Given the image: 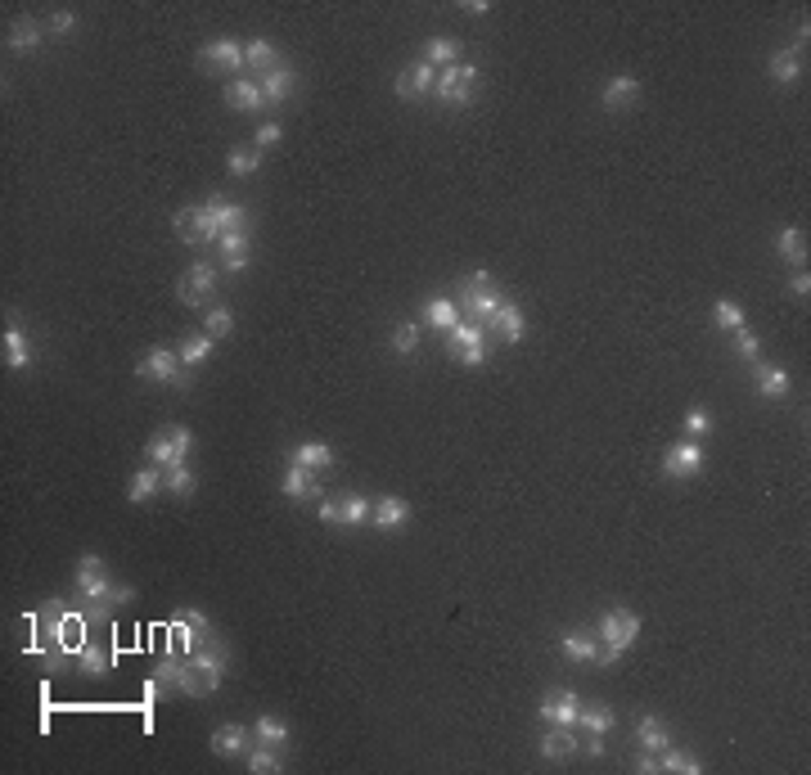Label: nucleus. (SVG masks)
Returning a JSON list of instances; mask_svg holds the SVG:
<instances>
[{
	"label": "nucleus",
	"instance_id": "nucleus-38",
	"mask_svg": "<svg viewBox=\"0 0 811 775\" xmlns=\"http://www.w3.org/2000/svg\"><path fill=\"white\" fill-rule=\"evenodd\" d=\"M275 63H280V54H275V45H271L266 36H257V41L244 45V68H262V72H266V68H275Z\"/></svg>",
	"mask_w": 811,
	"mask_h": 775
},
{
	"label": "nucleus",
	"instance_id": "nucleus-35",
	"mask_svg": "<svg viewBox=\"0 0 811 775\" xmlns=\"http://www.w3.org/2000/svg\"><path fill=\"white\" fill-rule=\"evenodd\" d=\"M212 348H217V339H208V334H190V339H181L176 357H181V366H203V361L212 357Z\"/></svg>",
	"mask_w": 811,
	"mask_h": 775
},
{
	"label": "nucleus",
	"instance_id": "nucleus-7",
	"mask_svg": "<svg viewBox=\"0 0 811 775\" xmlns=\"http://www.w3.org/2000/svg\"><path fill=\"white\" fill-rule=\"evenodd\" d=\"M154 677L167 686V690H176V695H190V699H203V690H199V677H194V668H190V658L185 654H167V658H158L154 663Z\"/></svg>",
	"mask_w": 811,
	"mask_h": 775
},
{
	"label": "nucleus",
	"instance_id": "nucleus-36",
	"mask_svg": "<svg viewBox=\"0 0 811 775\" xmlns=\"http://www.w3.org/2000/svg\"><path fill=\"white\" fill-rule=\"evenodd\" d=\"M294 460H298L303 469H330V464H334V451H330L325 442H298V446H294Z\"/></svg>",
	"mask_w": 811,
	"mask_h": 775
},
{
	"label": "nucleus",
	"instance_id": "nucleus-6",
	"mask_svg": "<svg viewBox=\"0 0 811 775\" xmlns=\"http://www.w3.org/2000/svg\"><path fill=\"white\" fill-rule=\"evenodd\" d=\"M217 285H221L217 266H212V262H194V266L181 275V285H176V298H181L185 307H203V303L217 294Z\"/></svg>",
	"mask_w": 811,
	"mask_h": 775
},
{
	"label": "nucleus",
	"instance_id": "nucleus-43",
	"mask_svg": "<svg viewBox=\"0 0 811 775\" xmlns=\"http://www.w3.org/2000/svg\"><path fill=\"white\" fill-rule=\"evenodd\" d=\"M713 325L717 330H744V307L731 303V298H717L713 303Z\"/></svg>",
	"mask_w": 811,
	"mask_h": 775
},
{
	"label": "nucleus",
	"instance_id": "nucleus-9",
	"mask_svg": "<svg viewBox=\"0 0 811 775\" xmlns=\"http://www.w3.org/2000/svg\"><path fill=\"white\" fill-rule=\"evenodd\" d=\"M536 717L545 722V726H577V717H582V699H577V690H555V695H545L541 699V708H536Z\"/></svg>",
	"mask_w": 811,
	"mask_h": 775
},
{
	"label": "nucleus",
	"instance_id": "nucleus-53",
	"mask_svg": "<svg viewBox=\"0 0 811 775\" xmlns=\"http://www.w3.org/2000/svg\"><path fill=\"white\" fill-rule=\"evenodd\" d=\"M172 226H176V235H181V239H185V244H190V239H194V208H181V212H176V221H172Z\"/></svg>",
	"mask_w": 811,
	"mask_h": 775
},
{
	"label": "nucleus",
	"instance_id": "nucleus-13",
	"mask_svg": "<svg viewBox=\"0 0 811 775\" xmlns=\"http://www.w3.org/2000/svg\"><path fill=\"white\" fill-rule=\"evenodd\" d=\"M433 86H437V68L433 63H410V72L397 77V95L402 99H424V95H433Z\"/></svg>",
	"mask_w": 811,
	"mask_h": 775
},
{
	"label": "nucleus",
	"instance_id": "nucleus-19",
	"mask_svg": "<svg viewBox=\"0 0 811 775\" xmlns=\"http://www.w3.org/2000/svg\"><path fill=\"white\" fill-rule=\"evenodd\" d=\"M208 749H212L217 758H239V753H248V731H244V726H235V722H226V726H217V731H212Z\"/></svg>",
	"mask_w": 811,
	"mask_h": 775
},
{
	"label": "nucleus",
	"instance_id": "nucleus-31",
	"mask_svg": "<svg viewBox=\"0 0 811 775\" xmlns=\"http://www.w3.org/2000/svg\"><path fill=\"white\" fill-rule=\"evenodd\" d=\"M253 735H257V744L289 749V722H284V717H275V713H262V717H257V726H253Z\"/></svg>",
	"mask_w": 811,
	"mask_h": 775
},
{
	"label": "nucleus",
	"instance_id": "nucleus-22",
	"mask_svg": "<svg viewBox=\"0 0 811 775\" xmlns=\"http://www.w3.org/2000/svg\"><path fill=\"white\" fill-rule=\"evenodd\" d=\"M208 636H217V631H203V627H194L185 613H176V618H172V649H176V654H185V658H190V654H194V649H199Z\"/></svg>",
	"mask_w": 811,
	"mask_h": 775
},
{
	"label": "nucleus",
	"instance_id": "nucleus-46",
	"mask_svg": "<svg viewBox=\"0 0 811 775\" xmlns=\"http://www.w3.org/2000/svg\"><path fill=\"white\" fill-rule=\"evenodd\" d=\"M203 334H208V339H230V334H235L230 307H212V312L203 316Z\"/></svg>",
	"mask_w": 811,
	"mask_h": 775
},
{
	"label": "nucleus",
	"instance_id": "nucleus-15",
	"mask_svg": "<svg viewBox=\"0 0 811 775\" xmlns=\"http://www.w3.org/2000/svg\"><path fill=\"white\" fill-rule=\"evenodd\" d=\"M226 108H235V113H257V108H266V99H262V86H257L253 77H239V81H230V86H226Z\"/></svg>",
	"mask_w": 811,
	"mask_h": 775
},
{
	"label": "nucleus",
	"instance_id": "nucleus-21",
	"mask_svg": "<svg viewBox=\"0 0 811 775\" xmlns=\"http://www.w3.org/2000/svg\"><path fill=\"white\" fill-rule=\"evenodd\" d=\"M41 41H45V27L32 23V18H18V23H9V32H5V50H14V54H27V50H36Z\"/></svg>",
	"mask_w": 811,
	"mask_h": 775
},
{
	"label": "nucleus",
	"instance_id": "nucleus-40",
	"mask_svg": "<svg viewBox=\"0 0 811 775\" xmlns=\"http://www.w3.org/2000/svg\"><path fill=\"white\" fill-rule=\"evenodd\" d=\"M446 339H451V348H455V352H464V348H487V330H482L478 321H460Z\"/></svg>",
	"mask_w": 811,
	"mask_h": 775
},
{
	"label": "nucleus",
	"instance_id": "nucleus-24",
	"mask_svg": "<svg viewBox=\"0 0 811 775\" xmlns=\"http://www.w3.org/2000/svg\"><path fill=\"white\" fill-rule=\"evenodd\" d=\"M203 63H221V68L239 72V68H244V45H239V41H230V36L208 41V45H203Z\"/></svg>",
	"mask_w": 811,
	"mask_h": 775
},
{
	"label": "nucleus",
	"instance_id": "nucleus-47",
	"mask_svg": "<svg viewBox=\"0 0 811 775\" xmlns=\"http://www.w3.org/2000/svg\"><path fill=\"white\" fill-rule=\"evenodd\" d=\"M226 167H230V176H253V172H262V154L257 149H230Z\"/></svg>",
	"mask_w": 811,
	"mask_h": 775
},
{
	"label": "nucleus",
	"instance_id": "nucleus-48",
	"mask_svg": "<svg viewBox=\"0 0 811 775\" xmlns=\"http://www.w3.org/2000/svg\"><path fill=\"white\" fill-rule=\"evenodd\" d=\"M415 348H419V325H415V321H406V325L393 330V352L410 361V357H415Z\"/></svg>",
	"mask_w": 811,
	"mask_h": 775
},
{
	"label": "nucleus",
	"instance_id": "nucleus-18",
	"mask_svg": "<svg viewBox=\"0 0 811 775\" xmlns=\"http://www.w3.org/2000/svg\"><path fill=\"white\" fill-rule=\"evenodd\" d=\"M280 487H284V496H294V500H316V496H325V487H321V482L312 478V469H303L298 460L284 469V482H280Z\"/></svg>",
	"mask_w": 811,
	"mask_h": 775
},
{
	"label": "nucleus",
	"instance_id": "nucleus-8",
	"mask_svg": "<svg viewBox=\"0 0 811 775\" xmlns=\"http://www.w3.org/2000/svg\"><path fill=\"white\" fill-rule=\"evenodd\" d=\"M135 375L144 379V384H185V375H181V357L172 352V348H149L140 361H135Z\"/></svg>",
	"mask_w": 811,
	"mask_h": 775
},
{
	"label": "nucleus",
	"instance_id": "nucleus-10",
	"mask_svg": "<svg viewBox=\"0 0 811 775\" xmlns=\"http://www.w3.org/2000/svg\"><path fill=\"white\" fill-rule=\"evenodd\" d=\"M663 473H667V478H699V473H704V446H699L694 437L676 442V446L663 455Z\"/></svg>",
	"mask_w": 811,
	"mask_h": 775
},
{
	"label": "nucleus",
	"instance_id": "nucleus-14",
	"mask_svg": "<svg viewBox=\"0 0 811 775\" xmlns=\"http://www.w3.org/2000/svg\"><path fill=\"white\" fill-rule=\"evenodd\" d=\"M636 95H640V81H636L631 72H618V77H609V86H604L600 104H604L609 113H622V108H631V104H636Z\"/></svg>",
	"mask_w": 811,
	"mask_h": 775
},
{
	"label": "nucleus",
	"instance_id": "nucleus-2",
	"mask_svg": "<svg viewBox=\"0 0 811 775\" xmlns=\"http://www.w3.org/2000/svg\"><path fill=\"white\" fill-rule=\"evenodd\" d=\"M636 636H640V618H636L631 609H609V613H600V627H595L600 658H595V663L613 668V663H618V658L636 645Z\"/></svg>",
	"mask_w": 811,
	"mask_h": 775
},
{
	"label": "nucleus",
	"instance_id": "nucleus-44",
	"mask_svg": "<svg viewBox=\"0 0 811 775\" xmlns=\"http://www.w3.org/2000/svg\"><path fill=\"white\" fill-rule=\"evenodd\" d=\"M163 487H167L172 496H194L199 478H194V469H190V464H176V469H167V473H163Z\"/></svg>",
	"mask_w": 811,
	"mask_h": 775
},
{
	"label": "nucleus",
	"instance_id": "nucleus-56",
	"mask_svg": "<svg viewBox=\"0 0 811 775\" xmlns=\"http://www.w3.org/2000/svg\"><path fill=\"white\" fill-rule=\"evenodd\" d=\"M321 523H339V500H321Z\"/></svg>",
	"mask_w": 811,
	"mask_h": 775
},
{
	"label": "nucleus",
	"instance_id": "nucleus-34",
	"mask_svg": "<svg viewBox=\"0 0 811 775\" xmlns=\"http://www.w3.org/2000/svg\"><path fill=\"white\" fill-rule=\"evenodd\" d=\"M758 392H762L767 401H780V397L789 392V370H780V366H762V361H758Z\"/></svg>",
	"mask_w": 811,
	"mask_h": 775
},
{
	"label": "nucleus",
	"instance_id": "nucleus-58",
	"mask_svg": "<svg viewBox=\"0 0 811 775\" xmlns=\"http://www.w3.org/2000/svg\"><path fill=\"white\" fill-rule=\"evenodd\" d=\"M460 9H464V14H478V18H482V14H487V9H491V5H487V0H464V5H460Z\"/></svg>",
	"mask_w": 811,
	"mask_h": 775
},
{
	"label": "nucleus",
	"instance_id": "nucleus-4",
	"mask_svg": "<svg viewBox=\"0 0 811 775\" xmlns=\"http://www.w3.org/2000/svg\"><path fill=\"white\" fill-rule=\"evenodd\" d=\"M473 86H478V68L473 63H451L437 72V86H433V99L451 104V108H469L473 104Z\"/></svg>",
	"mask_w": 811,
	"mask_h": 775
},
{
	"label": "nucleus",
	"instance_id": "nucleus-50",
	"mask_svg": "<svg viewBox=\"0 0 811 775\" xmlns=\"http://www.w3.org/2000/svg\"><path fill=\"white\" fill-rule=\"evenodd\" d=\"M280 140H284V126H280V122H262V126L253 131V149H257V154H266V149H275Z\"/></svg>",
	"mask_w": 811,
	"mask_h": 775
},
{
	"label": "nucleus",
	"instance_id": "nucleus-54",
	"mask_svg": "<svg viewBox=\"0 0 811 775\" xmlns=\"http://www.w3.org/2000/svg\"><path fill=\"white\" fill-rule=\"evenodd\" d=\"M789 294L807 303V294H811V275H807V271H794V275H789Z\"/></svg>",
	"mask_w": 811,
	"mask_h": 775
},
{
	"label": "nucleus",
	"instance_id": "nucleus-1",
	"mask_svg": "<svg viewBox=\"0 0 811 775\" xmlns=\"http://www.w3.org/2000/svg\"><path fill=\"white\" fill-rule=\"evenodd\" d=\"M72 586H77V595H81V604H86V618H90V622H104L113 604H131V600H135V591H131V586H113V582H108V573H104V559H99V555H81V559H77Z\"/></svg>",
	"mask_w": 811,
	"mask_h": 775
},
{
	"label": "nucleus",
	"instance_id": "nucleus-55",
	"mask_svg": "<svg viewBox=\"0 0 811 775\" xmlns=\"http://www.w3.org/2000/svg\"><path fill=\"white\" fill-rule=\"evenodd\" d=\"M636 771H640V775H658V771H663V767H658V753H649V749H645V753L636 758Z\"/></svg>",
	"mask_w": 811,
	"mask_h": 775
},
{
	"label": "nucleus",
	"instance_id": "nucleus-26",
	"mask_svg": "<svg viewBox=\"0 0 811 775\" xmlns=\"http://www.w3.org/2000/svg\"><path fill=\"white\" fill-rule=\"evenodd\" d=\"M776 253H780L789 266L807 271V239H803V230H798V226H785V230L776 235Z\"/></svg>",
	"mask_w": 811,
	"mask_h": 775
},
{
	"label": "nucleus",
	"instance_id": "nucleus-37",
	"mask_svg": "<svg viewBox=\"0 0 811 775\" xmlns=\"http://www.w3.org/2000/svg\"><path fill=\"white\" fill-rule=\"evenodd\" d=\"M72 658H77V668H81V677H90V681H99V677L108 672V654H104L99 645H90V640H86V645H81V649H77Z\"/></svg>",
	"mask_w": 811,
	"mask_h": 775
},
{
	"label": "nucleus",
	"instance_id": "nucleus-52",
	"mask_svg": "<svg viewBox=\"0 0 811 775\" xmlns=\"http://www.w3.org/2000/svg\"><path fill=\"white\" fill-rule=\"evenodd\" d=\"M72 27H77V14H72V9H54L50 23H45L50 36H72Z\"/></svg>",
	"mask_w": 811,
	"mask_h": 775
},
{
	"label": "nucleus",
	"instance_id": "nucleus-30",
	"mask_svg": "<svg viewBox=\"0 0 811 775\" xmlns=\"http://www.w3.org/2000/svg\"><path fill=\"white\" fill-rule=\"evenodd\" d=\"M618 726V713L613 708H604V704H582V717H577V731H586V735H609Z\"/></svg>",
	"mask_w": 811,
	"mask_h": 775
},
{
	"label": "nucleus",
	"instance_id": "nucleus-17",
	"mask_svg": "<svg viewBox=\"0 0 811 775\" xmlns=\"http://www.w3.org/2000/svg\"><path fill=\"white\" fill-rule=\"evenodd\" d=\"M559 654H564L568 663H595V658H600V640L586 636V631H577V627H568V631L559 636Z\"/></svg>",
	"mask_w": 811,
	"mask_h": 775
},
{
	"label": "nucleus",
	"instance_id": "nucleus-32",
	"mask_svg": "<svg viewBox=\"0 0 811 775\" xmlns=\"http://www.w3.org/2000/svg\"><path fill=\"white\" fill-rule=\"evenodd\" d=\"M767 72H771L780 86H794V81L803 77V54H798V50H780V54L767 63Z\"/></svg>",
	"mask_w": 811,
	"mask_h": 775
},
{
	"label": "nucleus",
	"instance_id": "nucleus-27",
	"mask_svg": "<svg viewBox=\"0 0 811 775\" xmlns=\"http://www.w3.org/2000/svg\"><path fill=\"white\" fill-rule=\"evenodd\" d=\"M27 361H32L27 334H23L18 321H9V325H5V366H9V370H27Z\"/></svg>",
	"mask_w": 811,
	"mask_h": 775
},
{
	"label": "nucleus",
	"instance_id": "nucleus-23",
	"mask_svg": "<svg viewBox=\"0 0 811 775\" xmlns=\"http://www.w3.org/2000/svg\"><path fill=\"white\" fill-rule=\"evenodd\" d=\"M203 203L212 208L221 235H226V230H248V208H244V203H230V199H221V194H212V199H203Z\"/></svg>",
	"mask_w": 811,
	"mask_h": 775
},
{
	"label": "nucleus",
	"instance_id": "nucleus-29",
	"mask_svg": "<svg viewBox=\"0 0 811 775\" xmlns=\"http://www.w3.org/2000/svg\"><path fill=\"white\" fill-rule=\"evenodd\" d=\"M636 744L649 749V753H663V749L672 744V735H667V726H663L654 713H645V717L636 722Z\"/></svg>",
	"mask_w": 811,
	"mask_h": 775
},
{
	"label": "nucleus",
	"instance_id": "nucleus-11",
	"mask_svg": "<svg viewBox=\"0 0 811 775\" xmlns=\"http://www.w3.org/2000/svg\"><path fill=\"white\" fill-rule=\"evenodd\" d=\"M577 749H582L577 726H550V731L541 735V744H536V753H541L545 762H568Z\"/></svg>",
	"mask_w": 811,
	"mask_h": 775
},
{
	"label": "nucleus",
	"instance_id": "nucleus-16",
	"mask_svg": "<svg viewBox=\"0 0 811 775\" xmlns=\"http://www.w3.org/2000/svg\"><path fill=\"white\" fill-rule=\"evenodd\" d=\"M419 316H424V325H428V330H437V334H451V330L464 321V316H460V307H455V298H428Z\"/></svg>",
	"mask_w": 811,
	"mask_h": 775
},
{
	"label": "nucleus",
	"instance_id": "nucleus-5",
	"mask_svg": "<svg viewBox=\"0 0 811 775\" xmlns=\"http://www.w3.org/2000/svg\"><path fill=\"white\" fill-rule=\"evenodd\" d=\"M226 663H230V654H226V640H217V636H208V640L190 654V668H194L203 695H212V690L226 681Z\"/></svg>",
	"mask_w": 811,
	"mask_h": 775
},
{
	"label": "nucleus",
	"instance_id": "nucleus-3",
	"mask_svg": "<svg viewBox=\"0 0 811 775\" xmlns=\"http://www.w3.org/2000/svg\"><path fill=\"white\" fill-rule=\"evenodd\" d=\"M190 451H194V433H190L185 424H176V428H167V433H158V437H149V442H144L149 464H158L163 473H167V469H176V464H185V460H190Z\"/></svg>",
	"mask_w": 811,
	"mask_h": 775
},
{
	"label": "nucleus",
	"instance_id": "nucleus-41",
	"mask_svg": "<svg viewBox=\"0 0 811 775\" xmlns=\"http://www.w3.org/2000/svg\"><path fill=\"white\" fill-rule=\"evenodd\" d=\"M248 771H253V775L284 771V758H280V749H271V744H257V749L248 753Z\"/></svg>",
	"mask_w": 811,
	"mask_h": 775
},
{
	"label": "nucleus",
	"instance_id": "nucleus-57",
	"mask_svg": "<svg viewBox=\"0 0 811 775\" xmlns=\"http://www.w3.org/2000/svg\"><path fill=\"white\" fill-rule=\"evenodd\" d=\"M586 753H591V758H604V753H609L604 735H591V740H586Z\"/></svg>",
	"mask_w": 811,
	"mask_h": 775
},
{
	"label": "nucleus",
	"instance_id": "nucleus-39",
	"mask_svg": "<svg viewBox=\"0 0 811 775\" xmlns=\"http://www.w3.org/2000/svg\"><path fill=\"white\" fill-rule=\"evenodd\" d=\"M424 63H442V68H451V63H460V45L451 41V36H433L428 45H424Z\"/></svg>",
	"mask_w": 811,
	"mask_h": 775
},
{
	"label": "nucleus",
	"instance_id": "nucleus-45",
	"mask_svg": "<svg viewBox=\"0 0 811 775\" xmlns=\"http://www.w3.org/2000/svg\"><path fill=\"white\" fill-rule=\"evenodd\" d=\"M339 523H348V528L370 523V500H366V496H343V500H339Z\"/></svg>",
	"mask_w": 811,
	"mask_h": 775
},
{
	"label": "nucleus",
	"instance_id": "nucleus-12",
	"mask_svg": "<svg viewBox=\"0 0 811 775\" xmlns=\"http://www.w3.org/2000/svg\"><path fill=\"white\" fill-rule=\"evenodd\" d=\"M294 81H298V77H294V68H284V63L266 68V72H262V81H257V86H262V99H266V108H280V104L294 95Z\"/></svg>",
	"mask_w": 811,
	"mask_h": 775
},
{
	"label": "nucleus",
	"instance_id": "nucleus-42",
	"mask_svg": "<svg viewBox=\"0 0 811 775\" xmlns=\"http://www.w3.org/2000/svg\"><path fill=\"white\" fill-rule=\"evenodd\" d=\"M658 767H663V771H676V775H699L704 771L699 758H690V753H681V749H672V744L658 753Z\"/></svg>",
	"mask_w": 811,
	"mask_h": 775
},
{
	"label": "nucleus",
	"instance_id": "nucleus-33",
	"mask_svg": "<svg viewBox=\"0 0 811 775\" xmlns=\"http://www.w3.org/2000/svg\"><path fill=\"white\" fill-rule=\"evenodd\" d=\"M496 334H500L505 343H523V339H527V321H523V312H518L514 303H505V307H500V316H496Z\"/></svg>",
	"mask_w": 811,
	"mask_h": 775
},
{
	"label": "nucleus",
	"instance_id": "nucleus-25",
	"mask_svg": "<svg viewBox=\"0 0 811 775\" xmlns=\"http://www.w3.org/2000/svg\"><path fill=\"white\" fill-rule=\"evenodd\" d=\"M217 248H221L226 271H244V266H248V230H226V235L217 239Z\"/></svg>",
	"mask_w": 811,
	"mask_h": 775
},
{
	"label": "nucleus",
	"instance_id": "nucleus-28",
	"mask_svg": "<svg viewBox=\"0 0 811 775\" xmlns=\"http://www.w3.org/2000/svg\"><path fill=\"white\" fill-rule=\"evenodd\" d=\"M158 487H163V469H158V464H144V469H135V478H131V487H126V500H131V505H144L149 496H158Z\"/></svg>",
	"mask_w": 811,
	"mask_h": 775
},
{
	"label": "nucleus",
	"instance_id": "nucleus-51",
	"mask_svg": "<svg viewBox=\"0 0 811 775\" xmlns=\"http://www.w3.org/2000/svg\"><path fill=\"white\" fill-rule=\"evenodd\" d=\"M685 433H690L694 442H699V437H708V433H713V415H708V410H699V406H694V410H685Z\"/></svg>",
	"mask_w": 811,
	"mask_h": 775
},
{
	"label": "nucleus",
	"instance_id": "nucleus-49",
	"mask_svg": "<svg viewBox=\"0 0 811 775\" xmlns=\"http://www.w3.org/2000/svg\"><path fill=\"white\" fill-rule=\"evenodd\" d=\"M735 352H740V361H749V366H758V357H762V339L744 325V330H735Z\"/></svg>",
	"mask_w": 811,
	"mask_h": 775
},
{
	"label": "nucleus",
	"instance_id": "nucleus-20",
	"mask_svg": "<svg viewBox=\"0 0 811 775\" xmlns=\"http://www.w3.org/2000/svg\"><path fill=\"white\" fill-rule=\"evenodd\" d=\"M370 518H375L379 532H393V528L410 523V505H406L402 496H379V500L370 505Z\"/></svg>",
	"mask_w": 811,
	"mask_h": 775
}]
</instances>
